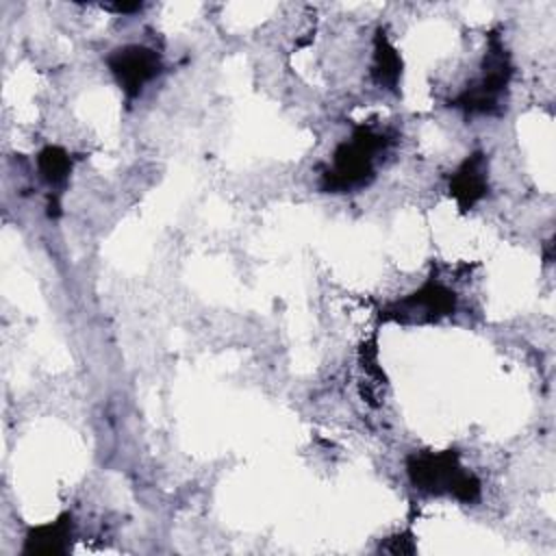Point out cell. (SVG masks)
<instances>
[{
  "label": "cell",
  "instance_id": "cell-1",
  "mask_svg": "<svg viewBox=\"0 0 556 556\" xmlns=\"http://www.w3.org/2000/svg\"><path fill=\"white\" fill-rule=\"evenodd\" d=\"M391 146L387 132L371 126H356L350 139L332 152V163L321 172L319 189L326 193H348L367 187L376 176V163Z\"/></svg>",
  "mask_w": 556,
  "mask_h": 556
},
{
  "label": "cell",
  "instance_id": "cell-2",
  "mask_svg": "<svg viewBox=\"0 0 556 556\" xmlns=\"http://www.w3.org/2000/svg\"><path fill=\"white\" fill-rule=\"evenodd\" d=\"M406 473L410 484L426 495H452L463 504H476L482 493L478 476L460 465L456 450L413 452L406 458Z\"/></svg>",
  "mask_w": 556,
  "mask_h": 556
},
{
  "label": "cell",
  "instance_id": "cell-3",
  "mask_svg": "<svg viewBox=\"0 0 556 556\" xmlns=\"http://www.w3.org/2000/svg\"><path fill=\"white\" fill-rule=\"evenodd\" d=\"M513 78L510 54L504 46L500 30L486 35V50L482 56L480 74L450 102L465 115H500L508 96Z\"/></svg>",
  "mask_w": 556,
  "mask_h": 556
},
{
  "label": "cell",
  "instance_id": "cell-4",
  "mask_svg": "<svg viewBox=\"0 0 556 556\" xmlns=\"http://www.w3.org/2000/svg\"><path fill=\"white\" fill-rule=\"evenodd\" d=\"M458 304L456 291L445 287L437 278H428L413 293L380 308L382 321H395L402 326L413 324H434L454 315Z\"/></svg>",
  "mask_w": 556,
  "mask_h": 556
},
{
  "label": "cell",
  "instance_id": "cell-5",
  "mask_svg": "<svg viewBox=\"0 0 556 556\" xmlns=\"http://www.w3.org/2000/svg\"><path fill=\"white\" fill-rule=\"evenodd\" d=\"M106 65L128 100L137 98L148 83H152L161 70V54L141 43H128L106 54Z\"/></svg>",
  "mask_w": 556,
  "mask_h": 556
},
{
  "label": "cell",
  "instance_id": "cell-6",
  "mask_svg": "<svg viewBox=\"0 0 556 556\" xmlns=\"http://www.w3.org/2000/svg\"><path fill=\"white\" fill-rule=\"evenodd\" d=\"M447 191L463 213L471 211L489 193V159L476 150L447 176Z\"/></svg>",
  "mask_w": 556,
  "mask_h": 556
},
{
  "label": "cell",
  "instance_id": "cell-7",
  "mask_svg": "<svg viewBox=\"0 0 556 556\" xmlns=\"http://www.w3.org/2000/svg\"><path fill=\"white\" fill-rule=\"evenodd\" d=\"M74 543V517L61 513L54 521L28 528L22 554L26 556H65Z\"/></svg>",
  "mask_w": 556,
  "mask_h": 556
},
{
  "label": "cell",
  "instance_id": "cell-8",
  "mask_svg": "<svg viewBox=\"0 0 556 556\" xmlns=\"http://www.w3.org/2000/svg\"><path fill=\"white\" fill-rule=\"evenodd\" d=\"M371 78L378 87L397 91L402 78V56L391 43L384 28H378L374 35V59H371Z\"/></svg>",
  "mask_w": 556,
  "mask_h": 556
},
{
  "label": "cell",
  "instance_id": "cell-9",
  "mask_svg": "<svg viewBox=\"0 0 556 556\" xmlns=\"http://www.w3.org/2000/svg\"><path fill=\"white\" fill-rule=\"evenodd\" d=\"M72 156L65 148L61 146H46L39 154H37V169L41 180L50 187V189H63L70 172H72Z\"/></svg>",
  "mask_w": 556,
  "mask_h": 556
},
{
  "label": "cell",
  "instance_id": "cell-10",
  "mask_svg": "<svg viewBox=\"0 0 556 556\" xmlns=\"http://www.w3.org/2000/svg\"><path fill=\"white\" fill-rule=\"evenodd\" d=\"M378 549L387 552V554H415V549H417L415 534L410 530H402L393 536H387V541L380 543Z\"/></svg>",
  "mask_w": 556,
  "mask_h": 556
},
{
  "label": "cell",
  "instance_id": "cell-11",
  "mask_svg": "<svg viewBox=\"0 0 556 556\" xmlns=\"http://www.w3.org/2000/svg\"><path fill=\"white\" fill-rule=\"evenodd\" d=\"M102 9L115 11V13H137L143 9V2H115V4H102Z\"/></svg>",
  "mask_w": 556,
  "mask_h": 556
}]
</instances>
